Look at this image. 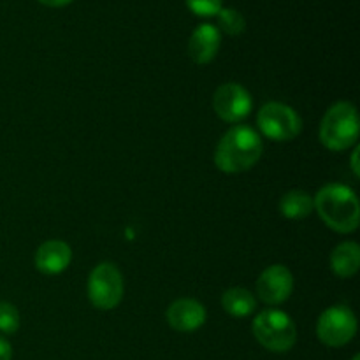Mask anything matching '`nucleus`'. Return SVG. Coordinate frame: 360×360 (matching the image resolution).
<instances>
[{
  "instance_id": "1",
  "label": "nucleus",
  "mask_w": 360,
  "mask_h": 360,
  "mask_svg": "<svg viewBox=\"0 0 360 360\" xmlns=\"http://www.w3.org/2000/svg\"><path fill=\"white\" fill-rule=\"evenodd\" d=\"M264 151L259 132L248 125H236L227 130L214 151V164L221 172L239 174L250 171Z\"/></svg>"
},
{
  "instance_id": "2",
  "label": "nucleus",
  "mask_w": 360,
  "mask_h": 360,
  "mask_svg": "<svg viewBox=\"0 0 360 360\" xmlns=\"http://www.w3.org/2000/svg\"><path fill=\"white\" fill-rule=\"evenodd\" d=\"M315 211L323 224L340 234L357 231L360 221V204L354 190L341 183L322 186L313 199Z\"/></svg>"
},
{
  "instance_id": "3",
  "label": "nucleus",
  "mask_w": 360,
  "mask_h": 360,
  "mask_svg": "<svg viewBox=\"0 0 360 360\" xmlns=\"http://www.w3.org/2000/svg\"><path fill=\"white\" fill-rule=\"evenodd\" d=\"M359 139V115L352 102H338L327 109L320 125V141L330 151H347Z\"/></svg>"
},
{
  "instance_id": "4",
  "label": "nucleus",
  "mask_w": 360,
  "mask_h": 360,
  "mask_svg": "<svg viewBox=\"0 0 360 360\" xmlns=\"http://www.w3.org/2000/svg\"><path fill=\"white\" fill-rule=\"evenodd\" d=\"M253 336L266 350L285 354L297 340L295 323L290 316L280 309H266L253 320Z\"/></svg>"
},
{
  "instance_id": "5",
  "label": "nucleus",
  "mask_w": 360,
  "mask_h": 360,
  "mask_svg": "<svg viewBox=\"0 0 360 360\" xmlns=\"http://www.w3.org/2000/svg\"><path fill=\"white\" fill-rule=\"evenodd\" d=\"M257 125L260 132L271 141L287 143L295 139L302 130L301 116L294 108L281 102H267L257 115Z\"/></svg>"
},
{
  "instance_id": "6",
  "label": "nucleus",
  "mask_w": 360,
  "mask_h": 360,
  "mask_svg": "<svg viewBox=\"0 0 360 360\" xmlns=\"http://www.w3.org/2000/svg\"><path fill=\"white\" fill-rule=\"evenodd\" d=\"M123 276L118 267L111 262H102L95 267L88 278V299L94 308L109 311L115 309L123 299Z\"/></svg>"
},
{
  "instance_id": "7",
  "label": "nucleus",
  "mask_w": 360,
  "mask_h": 360,
  "mask_svg": "<svg viewBox=\"0 0 360 360\" xmlns=\"http://www.w3.org/2000/svg\"><path fill=\"white\" fill-rule=\"evenodd\" d=\"M357 334V319L347 306H333L320 315L316 322V336L326 347L341 348Z\"/></svg>"
},
{
  "instance_id": "8",
  "label": "nucleus",
  "mask_w": 360,
  "mask_h": 360,
  "mask_svg": "<svg viewBox=\"0 0 360 360\" xmlns=\"http://www.w3.org/2000/svg\"><path fill=\"white\" fill-rule=\"evenodd\" d=\"M213 105L217 115L227 123H241L252 112V95L239 83H225L214 91Z\"/></svg>"
},
{
  "instance_id": "9",
  "label": "nucleus",
  "mask_w": 360,
  "mask_h": 360,
  "mask_svg": "<svg viewBox=\"0 0 360 360\" xmlns=\"http://www.w3.org/2000/svg\"><path fill=\"white\" fill-rule=\"evenodd\" d=\"M294 290V276L290 269L281 264L269 266L257 281V294L266 304L278 306L283 304Z\"/></svg>"
},
{
  "instance_id": "10",
  "label": "nucleus",
  "mask_w": 360,
  "mask_h": 360,
  "mask_svg": "<svg viewBox=\"0 0 360 360\" xmlns=\"http://www.w3.org/2000/svg\"><path fill=\"white\" fill-rule=\"evenodd\" d=\"M206 308L195 299H178L167 309L169 326L179 333H193L206 323Z\"/></svg>"
},
{
  "instance_id": "11",
  "label": "nucleus",
  "mask_w": 360,
  "mask_h": 360,
  "mask_svg": "<svg viewBox=\"0 0 360 360\" xmlns=\"http://www.w3.org/2000/svg\"><path fill=\"white\" fill-rule=\"evenodd\" d=\"M70 260H72V250L60 239L42 243L35 252V267L48 276L63 273L69 267Z\"/></svg>"
},
{
  "instance_id": "12",
  "label": "nucleus",
  "mask_w": 360,
  "mask_h": 360,
  "mask_svg": "<svg viewBox=\"0 0 360 360\" xmlns=\"http://www.w3.org/2000/svg\"><path fill=\"white\" fill-rule=\"evenodd\" d=\"M220 30L214 25L202 23L195 28L188 42V55L199 65L210 63L220 49Z\"/></svg>"
},
{
  "instance_id": "13",
  "label": "nucleus",
  "mask_w": 360,
  "mask_h": 360,
  "mask_svg": "<svg viewBox=\"0 0 360 360\" xmlns=\"http://www.w3.org/2000/svg\"><path fill=\"white\" fill-rule=\"evenodd\" d=\"M360 267V246L354 241L341 243L330 253V269L340 278H352Z\"/></svg>"
},
{
  "instance_id": "14",
  "label": "nucleus",
  "mask_w": 360,
  "mask_h": 360,
  "mask_svg": "<svg viewBox=\"0 0 360 360\" xmlns=\"http://www.w3.org/2000/svg\"><path fill=\"white\" fill-rule=\"evenodd\" d=\"M280 211L288 220H302L315 211L313 197L302 190H290L281 197Z\"/></svg>"
},
{
  "instance_id": "15",
  "label": "nucleus",
  "mask_w": 360,
  "mask_h": 360,
  "mask_svg": "<svg viewBox=\"0 0 360 360\" xmlns=\"http://www.w3.org/2000/svg\"><path fill=\"white\" fill-rule=\"evenodd\" d=\"M221 306L225 311L236 319H245V316L252 315L257 308V301L246 288L234 287L229 288L224 295H221Z\"/></svg>"
},
{
  "instance_id": "16",
  "label": "nucleus",
  "mask_w": 360,
  "mask_h": 360,
  "mask_svg": "<svg viewBox=\"0 0 360 360\" xmlns=\"http://www.w3.org/2000/svg\"><path fill=\"white\" fill-rule=\"evenodd\" d=\"M218 16V27H220L221 32L229 35H239L245 32L246 21L243 18V14L236 9H224L221 7Z\"/></svg>"
},
{
  "instance_id": "17",
  "label": "nucleus",
  "mask_w": 360,
  "mask_h": 360,
  "mask_svg": "<svg viewBox=\"0 0 360 360\" xmlns=\"http://www.w3.org/2000/svg\"><path fill=\"white\" fill-rule=\"evenodd\" d=\"M20 329V313L11 302H0V333L14 334Z\"/></svg>"
},
{
  "instance_id": "18",
  "label": "nucleus",
  "mask_w": 360,
  "mask_h": 360,
  "mask_svg": "<svg viewBox=\"0 0 360 360\" xmlns=\"http://www.w3.org/2000/svg\"><path fill=\"white\" fill-rule=\"evenodd\" d=\"M186 6L197 16H217L221 9V0H186Z\"/></svg>"
},
{
  "instance_id": "19",
  "label": "nucleus",
  "mask_w": 360,
  "mask_h": 360,
  "mask_svg": "<svg viewBox=\"0 0 360 360\" xmlns=\"http://www.w3.org/2000/svg\"><path fill=\"white\" fill-rule=\"evenodd\" d=\"M11 357H13V348L9 341L0 338V360H11Z\"/></svg>"
},
{
  "instance_id": "20",
  "label": "nucleus",
  "mask_w": 360,
  "mask_h": 360,
  "mask_svg": "<svg viewBox=\"0 0 360 360\" xmlns=\"http://www.w3.org/2000/svg\"><path fill=\"white\" fill-rule=\"evenodd\" d=\"M41 4H44V6H49V7H63L67 6V4H70L72 0H39Z\"/></svg>"
},
{
  "instance_id": "21",
  "label": "nucleus",
  "mask_w": 360,
  "mask_h": 360,
  "mask_svg": "<svg viewBox=\"0 0 360 360\" xmlns=\"http://www.w3.org/2000/svg\"><path fill=\"white\" fill-rule=\"evenodd\" d=\"M359 151H360V148L357 146V148H355V151H354V157H352V169H354L355 176H359V174H360V171H359V164H357Z\"/></svg>"
},
{
  "instance_id": "22",
  "label": "nucleus",
  "mask_w": 360,
  "mask_h": 360,
  "mask_svg": "<svg viewBox=\"0 0 360 360\" xmlns=\"http://www.w3.org/2000/svg\"><path fill=\"white\" fill-rule=\"evenodd\" d=\"M352 360H360V357H359V355H355V357H354V359H352Z\"/></svg>"
}]
</instances>
